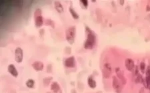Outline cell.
<instances>
[{
	"mask_svg": "<svg viewBox=\"0 0 150 93\" xmlns=\"http://www.w3.org/2000/svg\"><path fill=\"white\" fill-rule=\"evenodd\" d=\"M86 32L87 33V39L84 43V48L86 49H92L96 43V36L94 32L90 29V27H86Z\"/></svg>",
	"mask_w": 150,
	"mask_h": 93,
	"instance_id": "6da1fadb",
	"label": "cell"
},
{
	"mask_svg": "<svg viewBox=\"0 0 150 93\" xmlns=\"http://www.w3.org/2000/svg\"><path fill=\"white\" fill-rule=\"evenodd\" d=\"M76 35V27L75 26L69 27L65 31V38L67 41L70 45L74 43Z\"/></svg>",
	"mask_w": 150,
	"mask_h": 93,
	"instance_id": "7a4b0ae2",
	"label": "cell"
},
{
	"mask_svg": "<svg viewBox=\"0 0 150 93\" xmlns=\"http://www.w3.org/2000/svg\"><path fill=\"white\" fill-rule=\"evenodd\" d=\"M35 25L37 28L41 27L43 25V17L42 16V11L41 9H37L34 12Z\"/></svg>",
	"mask_w": 150,
	"mask_h": 93,
	"instance_id": "3957f363",
	"label": "cell"
},
{
	"mask_svg": "<svg viewBox=\"0 0 150 93\" xmlns=\"http://www.w3.org/2000/svg\"><path fill=\"white\" fill-rule=\"evenodd\" d=\"M112 86L114 88V91L116 93H121L123 89V85L121 83L118 77L113 76V80H112Z\"/></svg>",
	"mask_w": 150,
	"mask_h": 93,
	"instance_id": "277c9868",
	"label": "cell"
},
{
	"mask_svg": "<svg viewBox=\"0 0 150 93\" xmlns=\"http://www.w3.org/2000/svg\"><path fill=\"white\" fill-rule=\"evenodd\" d=\"M112 65L109 63H105L103 65V69H102V74L105 78H109L112 74Z\"/></svg>",
	"mask_w": 150,
	"mask_h": 93,
	"instance_id": "5b68a950",
	"label": "cell"
},
{
	"mask_svg": "<svg viewBox=\"0 0 150 93\" xmlns=\"http://www.w3.org/2000/svg\"><path fill=\"white\" fill-rule=\"evenodd\" d=\"M15 60L17 63H21L24 60V51L21 47H17L15 49Z\"/></svg>",
	"mask_w": 150,
	"mask_h": 93,
	"instance_id": "8992f818",
	"label": "cell"
},
{
	"mask_svg": "<svg viewBox=\"0 0 150 93\" xmlns=\"http://www.w3.org/2000/svg\"><path fill=\"white\" fill-rule=\"evenodd\" d=\"M116 73L117 74L118 78L121 81V83H122L123 85H125L127 83V80L125 77L123 72L121 70V69L119 67L116 68Z\"/></svg>",
	"mask_w": 150,
	"mask_h": 93,
	"instance_id": "52a82bcc",
	"label": "cell"
},
{
	"mask_svg": "<svg viewBox=\"0 0 150 93\" xmlns=\"http://www.w3.org/2000/svg\"><path fill=\"white\" fill-rule=\"evenodd\" d=\"M125 66L127 70L129 71H132L134 69V68L135 67L134 61L129 58H127L125 61Z\"/></svg>",
	"mask_w": 150,
	"mask_h": 93,
	"instance_id": "ba28073f",
	"label": "cell"
},
{
	"mask_svg": "<svg viewBox=\"0 0 150 93\" xmlns=\"http://www.w3.org/2000/svg\"><path fill=\"white\" fill-rule=\"evenodd\" d=\"M65 66L67 68H73L75 66V59L74 57H70L65 60Z\"/></svg>",
	"mask_w": 150,
	"mask_h": 93,
	"instance_id": "9c48e42d",
	"label": "cell"
},
{
	"mask_svg": "<svg viewBox=\"0 0 150 93\" xmlns=\"http://www.w3.org/2000/svg\"><path fill=\"white\" fill-rule=\"evenodd\" d=\"M7 70L9 74L12 75L13 77H17L18 76V74H19V72L17 71V69L15 67V65L13 64H10L9 65L8 68H7Z\"/></svg>",
	"mask_w": 150,
	"mask_h": 93,
	"instance_id": "30bf717a",
	"label": "cell"
},
{
	"mask_svg": "<svg viewBox=\"0 0 150 93\" xmlns=\"http://www.w3.org/2000/svg\"><path fill=\"white\" fill-rule=\"evenodd\" d=\"M31 66L33 68V69L36 71H41V70H43V68H44V65L43 63L41 61H38L33 63Z\"/></svg>",
	"mask_w": 150,
	"mask_h": 93,
	"instance_id": "8fae6325",
	"label": "cell"
},
{
	"mask_svg": "<svg viewBox=\"0 0 150 93\" xmlns=\"http://www.w3.org/2000/svg\"><path fill=\"white\" fill-rule=\"evenodd\" d=\"M51 91L54 93H62L60 85L57 82H54L51 84Z\"/></svg>",
	"mask_w": 150,
	"mask_h": 93,
	"instance_id": "7c38bea8",
	"label": "cell"
},
{
	"mask_svg": "<svg viewBox=\"0 0 150 93\" xmlns=\"http://www.w3.org/2000/svg\"><path fill=\"white\" fill-rule=\"evenodd\" d=\"M54 6H55V8H56V11H58V13H63L64 9H63V7L62 4L61 3L60 1H54Z\"/></svg>",
	"mask_w": 150,
	"mask_h": 93,
	"instance_id": "4fadbf2b",
	"label": "cell"
},
{
	"mask_svg": "<svg viewBox=\"0 0 150 93\" xmlns=\"http://www.w3.org/2000/svg\"><path fill=\"white\" fill-rule=\"evenodd\" d=\"M88 83L89 87H90V88H91V89H95L97 86L96 81L93 79L92 76H90L88 77Z\"/></svg>",
	"mask_w": 150,
	"mask_h": 93,
	"instance_id": "5bb4252c",
	"label": "cell"
},
{
	"mask_svg": "<svg viewBox=\"0 0 150 93\" xmlns=\"http://www.w3.org/2000/svg\"><path fill=\"white\" fill-rule=\"evenodd\" d=\"M145 80H146V83H147V85H148V89L150 86V66H149L146 70V78H145Z\"/></svg>",
	"mask_w": 150,
	"mask_h": 93,
	"instance_id": "9a60e30c",
	"label": "cell"
},
{
	"mask_svg": "<svg viewBox=\"0 0 150 93\" xmlns=\"http://www.w3.org/2000/svg\"><path fill=\"white\" fill-rule=\"evenodd\" d=\"M26 85L29 89H33L35 85V80L33 79H28L26 83Z\"/></svg>",
	"mask_w": 150,
	"mask_h": 93,
	"instance_id": "2e32d148",
	"label": "cell"
},
{
	"mask_svg": "<svg viewBox=\"0 0 150 93\" xmlns=\"http://www.w3.org/2000/svg\"><path fill=\"white\" fill-rule=\"evenodd\" d=\"M69 12H70V13H71V16H72V17H73L74 19H79V15L77 14V12L75 11L74 9H73V8H71V7H69Z\"/></svg>",
	"mask_w": 150,
	"mask_h": 93,
	"instance_id": "e0dca14e",
	"label": "cell"
},
{
	"mask_svg": "<svg viewBox=\"0 0 150 93\" xmlns=\"http://www.w3.org/2000/svg\"><path fill=\"white\" fill-rule=\"evenodd\" d=\"M79 2H80V4L82 5L84 9H87V7H88V0H80Z\"/></svg>",
	"mask_w": 150,
	"mask_h": 93,
	"instance_id": "ac0fdd59",
	"label": "cell"
},
{
	"mask_svg": "<svg viewBox=\"0 0 150 93\" xmlns=\"http://www.w3.org/2000/svg\"><path fill=\"white\" fill-rule=\"evenodd\" d=\"M146 65L144 62H142L140 63V65H139V69L141 70V71L142 72V73H144L145 72V70H146Z\"/></svg>",
	"mask_w": 150,
	"mask_h": 93,
	"instance_id": "d6986e66",
	"label": "cell"
},
{
	"mask_svg": "<svg viewBox=\"0 0 150 93\" xmlns=\"http://www.w3.org/2000/svg\"><path fill=\"white\" fill-rule=\"evenodd\" d=\"M52 80V78H45L43 80V84L44 85V86L47 87L48 85L50 84V80Z\"/></svg>",
	"mask_w": 150,
	"mask_h": 93,
	"instance_id": "ffe728a7",
	"label": "cell"
},
{
	"mask_svg": "<svg viewBox=\"0 0 150 93\" xmlns=\"http://www.w3.org/2000/svg\"><path fill=\"white\" fill-rule=\"evenodd\" d=\"M146 11H150V1H149L148 3V4L146 5Z\"/></svg>",
	"mask_w": 150,
	"mask_h": 93,
	"instance_id": "44dd1931",
	"label": "cell"
},
{
	"mask_svg": "<svg viewBox=\"0 0 150 93\" xmlns=\"http://www.w3.org/2000/svg\"><path fill=\"white\" fill-rule=\"evenodd\" d=\"M120 2H121V4L123 5V2L124 3V1H120Z\"/></svg>",
	"mask_w": 150,
	"mask_h": 93,
	"instance_id": "7402d4cb",
	"label": "cell"
},
{
	"mask_svg": "<svg viewBox=\"0 0 150 93\" xmlns=\"http://www.w3.org/2000/svg\"><path fill=\"white\" fill-rule=\"evenodd\" d=\"M149 89H150V87H149Z\"/></svg>",
	"mask_w": 150,
	"mask_h": 93,
	"instance_id": "603a6c76",
	"label": "cell"
}]
</instances>
